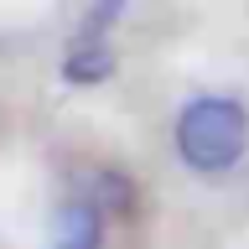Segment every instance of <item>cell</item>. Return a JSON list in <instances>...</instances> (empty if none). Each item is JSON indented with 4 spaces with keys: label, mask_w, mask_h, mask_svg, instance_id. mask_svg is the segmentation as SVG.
I'll use <instances>...</instances> for the list:
<instances>
[{
    "label": "cell",
    "mask_w": 249,
    "mask_h": 249,
    "mask_svg": "<svg viewBox=\"0 0 249 249\" xmlns=\"http://www.w3.org/2000/svg\"><path fill=\"white\" fill-rule=\"evenodd\" d=\"M244 145H249V114L239 99L202 93L177 114V156L202 177H218V171L239 166Z\"/></svg>",
    "instance_id": "6da1fadb"
},
{
    "label": "cell",
    "mask_w": 249,
    "mask_h": 249,
    "mask_svg": "<svg viewBox=\"0 0 249 249\" xmlns=\"http://www.w3.org/2000/svg\"><path fill=\"white\" fill-rule=\"evenodd\" d=\"M52 249H104V213L93 197H68L52 208Z\"/></svg>",
    "instance_id": "7a4b0ae2"
},
{
    "label": "cell",
    "mask_w": 249,
    "mask_h": 249,
    "mask_svg": "<svg viewBox=\"0 0 249 249\" xmlns=\"http://www.w3.org/2000/svg\"><path fill=\"white\" fill-rule=\"evenodd\" d=\"M109 68H114V57H109V47H104V42H78V52L62 62V78L89 89V83H104Z\"/></svg>",
    "instance_id": "3957f363"
}]
</instances>
